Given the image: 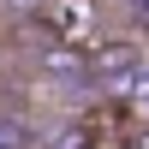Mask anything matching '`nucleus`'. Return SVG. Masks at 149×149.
Listing matches in <instances>:
<instances>
[{
	"label": "nucleus",
	"instance_id": "f257e3e1",
	"mask_svg": "<svg viewBox=\"0 0 149 149\" xmlns=\"http://www.w3.org/2000/svg\"><path fill=\"white\" fill-rule=\"evenodd\" d=\"M149 72V54L137 36H102L90 48V90L107 95V102H125V90Z\"/></svg>",
	"mask_w": 149,
	"mask_h": 149
},
{
	"label": "nucleus",
	"instance_id": "7ed1b4c3",
	"mask_svg": "<svg viewBox=\"0 0 149 149\" xmlns=\"http://www.w3.org/2000/svg\"><path fill=\"white\" fill-rule=\"evenodd\" d=\"M48 6H54V0H6V12H12V24H18V18H42Z\"/></svg>",
	"mask_w": 149,
	"mask_h": 149
},
{
	"label": "nucleus",
	"instance_id": "f03ea898",
	"mask_svg": "<svg viewBox=\"0 0 149 149\" xmlns=\"http://www.w3.org/2000/svg\"><path fill=\"white\" fill-rule=\"evenodd\" d=\"M42 149H107V143H102V125L84 113V119H66V125H60Z\"/></svg>",
	"mask_w": 149,
	"mask_h": 149
}]
</instances>
